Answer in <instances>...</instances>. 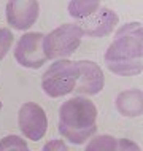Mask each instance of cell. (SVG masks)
<instances>
[{
  "mask_svg": "<svg viewBox=\"0 0 143 151\" xmlns=\"http://www.w3.org/2000/svg\"><path fill=\"white\" fill-rule=\"evenodd\" d=\"M143 96L140 89L124 91L116 97V108L124 116H142L143 113Z\"/></svg>",
  "mask_w": 143,
  "mask_h": 151,
  "instance_id": "10",
  "label": "cell"
},
{
  "mask_svg": "<svg viewBox=\"0 0 143 151\" xmlns=\"http://www.w3.org/2000/svg\"><path fill=\"white\" fill-rule=\"evenodd\" d=\"M118 138L111 135H96L89 140L84 151H116Z\"/></svg>",
  "mask_w": 143,
  "mask_h": 151,
  "instance_id": "11",
  "label": "cell"
},
{
  "mask_svg": "<svg viewBox=\"0 0 143 151\" xmlns=\"http://www.w3.org/2000/svg\"><path fill=\"white\" fill-rule=\"evenodd\" d=\"M43 151H68V148L62 140H51L43 146Z\"/></svg>",
  "mask_w": 143,
  "mask_h": 151,
  "instance_id": "15",
  "label": "cell"
},
{
  "mask_svg": "<svg viewBox=\"0 0 143 151\" xmlns=\"http://www.w3.org/2000/svg\"><path fill=\"white\" fill-rule=\"evenodd\" d=\"M116 151H140V146L129 138H118Z\"/></svg>",
  "mask_w": 143,
  "mask_h": 151,
  "instance_id": "14",
  "label": "cell"
},
{
  "mask_svg": "<svg viewBox=\"0 0 143 151\" xmlns=\"http://www.w3.org/2000/svg\"><path fill=\"white\" fill-rule=\"evenodd\" d=\"M0 111H2V102H0Z\"/></svg>",
  "mask_w": 143,
  "mask_h": 151,
  "instance_id": "16",
  "label": "cell"
},
{
  "mask_svg": "<svg viewBox=\"0 0 143 151\" xmlns=\"http://www.w3.org/2000/svg\"><path fill=\"white\" fill-rule=\"evenodd\" d=\"M18 124L22 135L34 142L42 140L48 129V118L45 110L38 104L27 102L19 108L18 113Z\"/></svg>",
  "mask_w": 143,
  "mask_h": 151,
  "instance_id": "6",
  "label": "cell"
},
{
  "mask_svg": "<svg viewBox=\"0 0 143 151\" xmlns=\"http://www.w3.org/2000/svg\"><path fill=\"white\" fill-rule=\"evenodd\" d=\"M59 132L73 145H83L97 132V108L89 99L76 96L60 105Z\"/></svg>",
  "mask_w": 143,
  "mask_h": 151,
  "instance_id": "2",
  "label": "cell"
},
{
  "mask_svg": "<svg viewBox=\"0 0 143 151\" xmlns=\"http://www.w3.org/2000/svg\"><path fill=\"white\" fill-rule=\"evenodd\" d=\"M43 34L40 32H29L18 40L14 48V59L22 67L40 68L45 65L46 58L43 54Z\"/></svg>",
  "mask_w": 143,
  "mask_h": 151,
  "instance_id": "7",
  "label": "cell"
},
{
  "mask_svg": "<svg viewBox=\"0 0 143 151\" xmlns=\"http://www.w3.org/2000/svg\"><path fill=\"white\" fill-rule=\"evenodd\" d=\"M78 67V80H76L75 92L96 96L105 86V76L102 68L92 60H76Z\"/></svg>",
  "mask_w": 143,
  "mask_h": 151,
  "instance_id": "8",
  "label": "cell"
},
{
  "mask_svg": "<svg viewBox=\"0 0 143 151\" xmlns=\"http://www.w3.org/2000/svg\"><path fill=\"white\" fill-rule=\"evenodd\" d=\"M40 5L35 0H13L6 3V21L16 30H27L38 18Z\"/></svg>",
  "mask_w": 143,
  "mask_h": 151,
  "instance_id": "9",
  "label": "cell"
},
{
  "mask_svg": "<svg viewBox=\"0 0 143 151\" xmlns=\"http://www.w3.org/2000/svg\"><path fill=\"white\" fill-rule=\"evenodd\" d=\"M14 37L8 29L2 27L0 29V60L5 58V54L8 52V50L11 48V43H13Z\"/></svg>",
  "mask_w": 143,
  "mask_h": 151,
  "instance_id": "13",
  "label": "cell"
},
{
  "mask_svg": "<svg viewBox=\"0 0 143 151\" xmlns=\"http://www.w3.org/2000/svg\"><path fill=\"white\" fill-rule=\"evenodd\" d=\"M83 38V30L76 24H62L43 37V54L48 59L68 58L78 50Z\"/></svg>",
  "mask_w": 143,
  "mask_h": 151,
  "instance_id": "4",
  "label": "cell"
},
{
  "mask_svg": "<svg viewBox=\"0 0 143 151\" xmlns=\"http://www.w3.org/2000/svg\"><path fill=\"white\" fill-rule=\"evenodd\" d=\"M78 67L72 60H54L42 78V88L50 97H64L75 91Z\"/></svg>",
  "mask_w": 143,
  "mask_h": 151,
  "instance_id": "5",
  "label": "cell"
},
{
  "mask_svg": "<svg viewBox=\"0 0 143 151\" xmlns=\"http://www.w3.org/2000/svg\"><path fill=\"white\" fill-rule=\"evenodd\" d=\"M105 64L114 75H140L143 68V32L140 22H129L118 29L105 52Z\"/></svg>",
  "mask_w": 143,
  "mask_h": 151,
  "instance_id": "1",
  "label": "cell"
},
{
  "mask_svg": "<svg viewBox=\"0 0 143 151\" xmlns=\"http://www.w3.org/2000/svg\"><path fill=\"white\" fill-rule=\"evenodd\" d=\"M68 13L75 19L76 26L88 37H107L114 30L118 14L107 6H102L100 2H75L68 3Z\"/></svg>",
  "mask_w": 143,
  "mask_h": 151,
  "instance_id": "3",
  "label": "cell"
},
{
  "mask_svg": "<svg viewBox=\"0 0 143 151\" xmlns=\"http://www.w3.org/2000/svg\"><path fill=\"white\" fill-rule=\"evenodd\" d=\"M0 151H30V150L21 137L6 135L0 140Z\"/></svg>",
  "mask_w": 143,
  "mask_h": 151,
  "instance_id": "12",
  "label": "cell"
}]
</instances>
